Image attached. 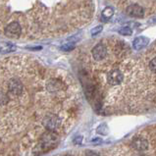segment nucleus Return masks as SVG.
<instances>
[{"label": "nucleus", "instance_id": "f257e3e1", "mask_svg": "<svg viewBox=\"0 0 156 156\" xmlns=\"http://www.w3.org/2000/svg\"><path fill=\"white\" fill-rule=\"evenodd\" d=\"M23 90H24L23 83L18 79H11L7 84V90L11 96H15V97L20 96L22 94V92H23Z\"/></svg>", "mask_w": 156, "mask_h": 156}, {"label": "nucleus", "instance_id": "f03ea898", "mask_svg": "<svg viewBox=\"0 0 156 156\" xmlns=\"http://www.w3.org/2000/svg\"><path fill=\"white\" fill-rule=\"evenodd\" d=\"M124 81V75L120 70L114 69L110 71L107 75V83L110 86H119Z\"/></svg>", "mask_w": 156, "mask_h": 156}, {"label": "nucleus", "instance_id": "7ed1b4c3", "mask_svg": "<svg viewBox=\"0 0 156 156\" xmlns=\"http://www.w3.org/2000/svg\"><path fill=\"white\" fill-rule=\"evenodd\" d=\"M91 53L93 59L95 61H102L105 59L107 55V48L103 43H98L97 45L93 47Z\"/></svg>", "mask_w": 156, "mask_h": 156}, {"label": "nucleus", "instance_id": "20e7f679", "mask_svg": "<svg viewBox=\"0 0 156 156\" xmlns=\"http://www.w3.org/2000/svg\"><path fill=\"white\" fill-rule=\"evenodd\" d=\"M5 34L8 37H14L17 38L20 37L21 34V26L17 22H13V23L9 24L5 29Z\"/></svg>", "mask_w": 156, "mask_h": 156}, {"label": "nucleus", "instance_id": "39448f33", "mask_svg": "<svg viewBox=\"0 0 156 156\" xmlns=\"http://www.w3.org/2000/svg\"><path fill=\"white\" fill-rule=\"evenodd\" d=\"M127 13L129 16L131 17H136V18H141L144 15V8L136 4H133L127 7Z\"/></svg>", "mask_w": 156, "mask_h": 156}, {"label": "nucleus", "instance_id": "423d86ee", "mask_svg": "<svg viewBox=\"0 0 156 156\" xmlns=\"http://www.w3.org/2000/svg\"><path fill=\"white\" fill-rule=\"evenodd\" d=\"M132 146L133 147V149H136L137 151H144L148 148L149 144L147 140L142 139V137H136L132 141Z\"/></svg>", "mask_w": 156, "mask_h": 156}, {"label": "nucleus", "instance_id": "0eeeda50", "mask_svg": "<svg viewBox=\"0 0 156 156\" xmlns=\"http://www.w3.org/2000/svg\"><path fill=\"white\" fill-rule=\"evenodd\" d=\"M148 42H149V39L147 37H137L135 39V41H133V48H135L136 50H140L142 47H144Z\"/></svg>", "mask_w": 156, "mask_h": 156}, {"label": "nucleus", "instance_id": "6e6552de", "mask_svg": "<svg viewBox=\"0 0 156 156\" xmlns=\"http://www.w3.org/2000/svg\"><path fill=\"white\" fill-rule=\"evenodd\" d=\"M16 50V46L10 42H0V52L9 53Z\"/></svg>", "mask_w": 156, "mask_h": 156}, {"label": "nucleus", "instance_id": "1a4fd4ad", "mask_svg": "<svg viewBox=\"0 0 156 156\" xmlns=\"http://www.w3.org/2000/svg\"><path fill=\"white\" fill-rule=\"evenodd\" d=\"M113 15V9L110 7H107L105 10L102 13V16H103L105 19H109L110 17H112Z\"/></svg>", "mask_w": 156, "mask_h": 156}, {"label": "nucleus", "instance_id": "9d476101", "mask_svg": "<svg viewBox=\"0 0 156 156\" xmlns=\"http://www.w3.org/2000/svg\"><path fill=\"white\" fill-rule=\"evenodd\" d=\"M148 68L152 73L156 74V57L152 58L149 62V65H148Z\"/></svg>", "mask_w": 156, "mask_h": 156}, {"label": "nucleus", "instance_id": "9b49d317", "mask_svg": "<svg viewBox=\"0 0 156 156\" xmlns=\"http://www.w3.org/2000/svg\"><path fill=\"white\" fill-rule=\"evenodd\" d=\"M119 34L122 35H131L132 34V30L130 28H123L119 30Z\"/></svg>", "mask_w": 156, "mask_h": 156}, {"label": "nucleus", "instance_id": "f8f14e48", "mask_svg": "<svg viewBox=\"0 0 156 156\" xmlns=\"http://www.w3.org/2000/svg\"><path fill=\"white\" fill-rule=\"evenodd\" d=\"M101 30H102V26H97V27H95L94 29L91 30V34L92 35H96V34H98Z\"/></svg>", "mask_w": 156, "mask_h": 156}, {"label": "nucleus", "instance_id": "ddd939ff", "mask_svg": "<svg viewBox=\"0 0 156 156\" xmlns=\"http://www.w3.org/2000/svg\"><path fill=\"white\" fill-rule=\"evenodd\" d=\"M84 156H100V155L95 152H92V151H87V152H86V154H84Z\"/></svg>", "mask_w": 156, "mask_h": 156}, {"label": "nucleus", "instance_id": "4468645a", "mask_svg": "<svg viewBox=\"0 0 156 156\" xmlns=\"http://www.w3.org/2000/svg\"><path fill=\"white\" fill-rule=\"evenodd\" d=\"M81 140H82V137L80 136L79 139H77V140H75V142H77V144H80V142H81Z\"/></svg>", "mask_w": 156, "mask_h": 156}, {"label": "nucleus", "instance_id": "2eb2a0df", "mask_svg": "<svg viewBox=\"0 0 156 156\" xmlns=\"http://www.w3.org/2000/svg\"><path fill=\"white\" fill-rule=\"evenodd\" d=\"M61 156H74L72 154H64V155H61Z\"/></svg>", "mask_w": 156, "mask_h": 156}]
</instances>
